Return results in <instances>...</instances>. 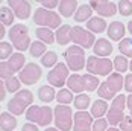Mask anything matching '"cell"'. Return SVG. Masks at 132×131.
Here are the masks:
<instances>
[{
  "mask_svg": "<svg viewBox=\"0 0 132 131\" xmlns=\"http://www.w3.org/2000/svg\"><path fill=\"white\" fill-rule=\"evenodd\" d=\"M41 64L44 66V67H55V66L58 64V55H56V52H53V50H50V52H47L43 58H41Z\"/></svg>",
  "mask_w": 132,
  "mask_h": 131,
  "instance_id": "obj_36",
  "label": "cell"
},
{
  "mask_svg": "<svg viewBox=\"0 0 132 131\" xmlns=\"http://www.w3.org/2000/svg\"><path fill=\"white\" fill-rule=\"evenodd\" d=\"M93 114L87 111H78L75 113V122H73V131H93Z\"/></svg>",
  "mask_w": 132,
  "mask_h": 131,
  "instance_id": "obj_15",
  "label": "cell"
},
{
  "mask_svg": "<svg viewBox=\"0 0 132 131\" xmlns=\"http://www.w3.org/2000/svg\"><path fill=\"white\" fill-rule=\"evenodd\" d=\"M12 44L11 43H6V41H3V43H0V58L3 60V61H8L11 56H12Z\"/></svg>",
  "mask_w": 132,
  "mask_h": 131,
  "instance_id": "obj_37",
  "label": "cell"
},
{
  "mask_svg": "<svg viewBox=\"0 0 132 131\" xmlns=\"http://www.w3.org/2000/svg\"><path fill=\"white\" fill-rule=\"evenodd\" d=\"M24 63H26V58L23 53H14L8 61L0 63V76L6 79L9 76H14V73L17 72L20 73L24 69Z\"/></svg>",
  "mask_w": 132,
  "mask_h": 131,
  "instance_id": "obj_8",
  "label": "cell"
},
{
  "mask_svg": "<svg viewBox=\"0 0 132 131\" xmlns=\"http://www.w3.org/2000/svg\"><path fill=\"white\" fill-rule=\"evenodd\" d=\"M84 82H85V90H88V92H96L97 87H100V79L91 73L84 76Z\"/></svg>",
  "mask_w": 132,
  "mask_h": 131,
  "instance_id": "obj_31",
  "label": "cell"
},
{
  "mask_svg": "<svg viewBox=\"0 0 132 131\" xmlns=\"http://www.w3.org/2000/svg\"><path fill=\"white\" fill-rule=\"evenodd\" d=\"M5 85H6V90L9 93H18L20 92V85H21V81L15 76H9V78L3 79Z\"/></svg>",
  "mask_w": 132,
  "mask_h": 131,
  "instance_id": "obj_33",
  "label": "cell"
},
{
  "mask_svg": "<svg viewBox=\"0 0 132 131\" xmlns=\"http://www.w3.org/2000/svg\"><path fill=\"white\" fill-rule=\"evenodd\" d=\"M129 69H131V70H132V61H131V64H129Z\"/></svg>",
  "mask_w": 132,
  "mask_h": 131,
  "instance_id": "obj_50",
  "label": "cell"
},
{
  "mask_svg": "<svg viewBox=\"0 0 132 131\" xmlns=\"http://www.w3.org/2000/svg\"><path fill=\"white\" fill-rule=\"evenodd\" d=\"M56 101L59 102V105H68L73 101V92L68 89H61L56 93Z\"/></svg>",
  "mask_w": 132,
  "mask_h": 131,
  "instance_id": "obj_30",
  "label": "cell"
},
{
  "mask_svg": "<svg viewBox=\"0 0 132 131\" xmlns=\"http://www.w3.org/2000/svg\"><path fill=\"white\" fill-rule=\"evenodd\" d=\"M125 90L129 94H132V73L125 76Z\"/></svg>",
  "mask_w": 132,
  "mask_h": 131,
  "instance_id": "obj_42",
  "label": "cell"
},
{
  "mask_svg": "<svg viewBox=\"0 0 132 131\" xmlns=\"http://www.w3.org/2000/svg\"><path fill=\"white\" fill-rule=\"evenodd\" d=\"M121 131H132V116H125V119L120 123Z\"/></svg>",
  "mask_w": 132,
  "mask_h": 131,
  "instance_id": "obj_40",
  "label": "cell"
},
{
  "mask_svg": "<svg viewBox=\"0 0 132 131\" xmlns=\"http://www.w3.org/2000/svg\"><path fill=\"white\" fill-rule=\"evenodd\" d=\"M44 131H59L58 128H47V130H44Z\"/></svg>",
  "mask_w": 132,
  "mask_h": 131,
  "instance_id": "obj_49",
  "label": "cell"
},
{
  "mask_svg": "<svg viewBox=\"0 0 132 131\" xmlns=\"http://www.w3.org/2000/svg\"><path fill=\"white\" fill-rule=\"evenodd\" d=\"M26 119L30 123H35L38 127H49L50 122L55 119V114H53V110L50 107L32 105L26 111Z\"/></svg>",
  "mask_w": 132,
  "mask_h": 131,
  "instance_id": "obj_2",
  "label": "cell"
},
{
  "mask_svg": "<svg viewBox=\"0 0 132 131\" xmlns=\"http://www.w3.org/2000/svg\"><path fill=\"white\" fill-rule=\"evenodd\" d=\"M58 8H59V14L62 17H71L73 14H76L79 6H78L76 0H61Z\"/></svg>",
  "mask_w": 132,
  "mask_h": 131,
  "instance_id": "obj_21",
  "label": "cell"
},
{
  "mask_svg": "<svg viewBox=\"0 0 132 131\" xmlns=\"http://www.w3.org/2000/svg\"><path fill=\"white\" fill-rule=\"evenodd\" d=\"M64 58H65V63L68 66V69H71L73 72H79L82 70L85 66V52L84 49L79 46H70L64 52Z\"/></svg>",
  "mask_w": 132,
  "mask_h": 131,
  "instance_id": "obj_10",
  "label": "cell"
},
{
  "mask_svg": "<svg viewBox=\"0 0 132 131\" xmlns=\"http://www.w3.org/2000/svg\"><path fill=\"white\" fill-rule=\"evenodd\" d=\"M121 85H125V78L121 76V73H111L105 82L100 84V87L97 89V94L100 96V99H116L119 94L117 93L121 90Z\"/></svg>",
  "mask_w": 132,
  "mask_h": 131,
  "instance_id": "obj_1",
  "label": "cell"
},
{
  "mask_svg": "<svg viewBox=\"0 0 132 131\" xmlns=\"http://www.w3.org/2000/svg\"><path fill=\"white\" fill-rule=\"evenodd\" d=\"M17 127V119L9 113H2L0 116V128L3 131H14Z\"/></svg>",
  "mask_w": 132,
  "mask_h": 131,
  "instance_id": "obj_25",
  "label": "cell"
},
{
  "mask_svg": "<svg viewBox=\"0 0 132 131\" xmlns=\"http://www.w3.org/2000/svg\"><path fill=\"white\" fill-rule=\"evenodd\" d=\"M119 50L123 53V56L132 58V40L131 38H123L119 43Z\"/></svg>",
  "mask_w": 132,
  "mask_h": 131,
  "instance_id": "obj_34",
  "label": "cell"
},
{
  "mask_svg": "<svg viewBox=\"0 0 132 131\" xmlns=\"http://www.w3.org/2000/svg\"><path fill=\"white\" fill-rule=\"evenodd\" d=\"M34 21L35 25L41 27H49V29H59L61 25V17L53 11H49L46 8H37V11L34 14Z\"/></svg>",
  "mask_w": 132,
  "mask_h": 131,
  "instance_id": "obj_7",
  "label": "cell"
},
{
  "mask_svg": "<svg viewBox=\"0 0 132 131\" xmlns=\"http://www.w3.org/2000/svg\"><path fill=\"white\" fill-rule=\"evenodd\" d=\"M71 41L79 46L82 49H90V47H94L96 44V38H94V34L84 29L80 26H75L73 27V34H71Z\"/></svg>",
  "mask_w": 132,
  "mask_h": 131,
  "instance_id": "obj_12",
  "label": "cell"
},
{
  "mask_svg": "<svg viewBox=\"0 0 132 131\" xmlns=\"http://www.w3.org/2000/svg\"><path fill=\"white\" fill-rule=\"evenodd\" d=\"M41 75H43V70L40 66H37L35 63H27L24 69L18 73V79L24 85H34L40 81Z\"/></svg>",
  "mask_w": 132,
  "mask_h": 131,
  "instance_id": "obj_13",
  "label": "cell"
},
{
  "mask_svg": "<svg viewBox=\"0 0 132 131\" xmlns=\"http://www.w3.org/2000/svg\"><path fill=\"white\" fill-rule=\"evenodd\" d=\"M128 31H129V32L132 34V20L129 21V23H128Z\"/></svg>",
  "mask_w": 132,
  "mask_h": 131,
  "instance_id": "obj_47",
  "label": "cell"
},
{
  "mask_svg": "<svg viewBox=\"0 0 132 131\" xmlns=\"http://www.w3.org/2000/svg\"><path fill=\"white\" fill-rule=\"evenodd\" d=\"M114 69V63L109 58H99L96 55L87 60V70L94 76H109Z\"/></svg>",
  "mask_w": 132,
  "mask_h": 131,
  "instance_id": "obj_5",
  "label": "cell"
},
{
  "mask_svg": "<svg viewBox=\"0 0 132 131\" xmlns=\"http://www.w3.org/2000/svg\"><path fill=\"white\" fill-rule=\"evenodd\" d=\"M93 14V8L90 5H79V8H78V11L75 14V20L78 21V23H82V21H85V20H91Z\"/></svg>",
  "mask_w": 132,
  "mask_h": 131,
  "instance_id": "obj_26",
  "label": "cell"
},
{
  "mask_svg": "<svg viewBox=\"0 0 132 131\" xmlns=\"http://www.w3.org/2000/svg\"><path fill=\"white\" fill-rule=\"evenodd\" d=\"M108 131H121L119 128H114V127H111V128H108Z\"/></svg>",
  "mask_w": 132,
  "mask_h": 131,
  "instance_id": "obj_48",
  "label": "cell"
},
{
  "mask_svg": "<svg viewBox=\"0 0 132 131\" xmlns=\"http://www.w3.org/2000/svg\"><path fill=\"white\" fill-rule=\"evenodd\" d=\"M40 5H43V8L52 11L53 8L59 6V2H58V0H43V2H40Z\"/></svg>",
  "mask_w": 132,
  "mask_h": 131,
  "instance_id": "obj_41",
  "label": "cell"
},
{
  "mask_svg": "<svg viewBox=\"0 0 132 131\" xmlns=\"http://www.w3.org/2000/svg\"><path fill=\"white\" fill-rule=\"evenodd\" d=\"M117 8H119V12L125 17H129L132 14V2L129 0H120L117 3Z\"/></svg>",
  "mask_w": 132,
  "mask_h": 131,
  "instance_id": "obj_38",
  "label": "cell"
},
{
  "mask_svg": "<svg viewBox=\"0 0 132 131\" xmlns=\"http://www.w3.org/2000/svg\"><path fill=\"white\" fill-rule=\"evenodd\" d=\"M3 37H5V26L2 25V26H0V40L3 38Z\"/></svg>",
  "mask_w": 132,
  "mask_h": 131,
  "instance_id": "obj_46",
  "label": "cell"
},
{
  "mask_svg": "<svg viewBox=\"0 0 132 131\" xmlns=\"http://www.w3.org/2000/svg\"><path fill=\"white\" fill-rule=\"evenodd\" d=\"M29 53L34 56V58H38V56H44L47 53V49H46V44L43 41H34L29 47Z\"/></svg>",
  "mask_w": 132,
  "mask_h": 131,
  "instance_id": "obj_29",
  "label": "cell"
},
{
  "mask_svg": "<svg viewBox=\"0 0 132 131\" xmlns=\"http://www.w3.org/2000/svg\"><path fill=\"white\" fill-rule=\"evenodd\" d=\"M93 131H108V120L106 119H96L93 123Z\"/></svg>",
  "mask_w": 132,
  "mask_h": 131,
  "instance_id": "obj_39",
  "label": "cell"
},
{
  "mask_svg": "<svg viewBox=\"0 0 132 131\" xmlns=\"http://www.w3.org/2000/svg\"><path fill=\"white\" fill-rule=\"evenodd\" d=\"M126 101H128V98L125 94H119L116 99H112V104L109 107V111L106 113V120H108V123L111 127L120 125L121 120L125 119L123 110L126 107Z\"/></svg>",
  "mask_w": 132,
  "mask_h": 131,
  "instance_id": "obj_9",
  "label": "cell"
},
{
  "mask_svg": "<svg viewBox=\"0 0 132 131\" xmlns=\"http://www.w3.org/2000/svg\"><path fill=\"white\" fill-rule=\"evenodd\" d=\"M55 114V125L59 131H70L73 128L75 114L68 105H56L53 108Z\"/></svg>",
  "mask_w": 132,
  "mask_h": 131,
  "instance_id": "obj_6",
  "label": "cell"
},
{
  "mask_svg": "<svg viewBox=\"0 0 132 131\" xmlns=\"http://www.w3.org/2000/svg\"><path fill=\"white\" fill-rule=\"evenodd\" d=\"M34 102V94L30 90H20L12 96V99L8 102V110L12 114H23L24 110H29V107H32Z\"/></svg>",
  "mask_w": 132,
  "mask_h": 131,
  "instance_id": "obj_4",
  "label": "cell"
},
{
  "mask_svg": "<svg viewBox=\"0 0 132 131\" xmlns=\"http://www.w3.org/2000/svg\"><path fill=\"white\" fill-rule=\"evenodd\" d=\"M38 98L43 102H52L53 99L56 98V93H55V87L52 85H41L40 90H38Z\"/></svg>",
  "mask_w": 132,
  "mask_h": 131,
  "instance_id": "obj_27",
  "label": "cell"
},
{
  "mask_svg": "<svg viewBox=\"0 0 132 131\" xmlns=\"http://www.w3.org/2000/svg\"><path fill=\"white\" fill-rule=\"evenodd\" d=\"M112 63H114V69L117 70V73H123V72H126L129 69V63H128V58L126 56L119 55V56L114 58Z\"/></svg>",
  "mask_w": 132,
  "mask_h": 131,
  "instance_id": "obj_35",
  "label": "cell"
},
{
  "mask_svg": "<svg viewBox=\"0 0 132 131\" xmlns=\"http://www.w3.org/2000/svg\"><path fill=\"white\" fill-rule=\"evenodd\" d=\"M67 85H68V90H73V93H80L85 90V82H84V76H80L78 73H73L70 75V78L67 81Z\"/></svg>",
  "mask_w": 132,
  "mask_h": 131,
  "instance_id": "obj_20",
  "label": "cell"
},
{
  "mask_svg": "<svg viewBox=\"0 0 132 131\" xmlns=\"http://www.w3.org/2000/svg\"><path fill=\"white\" fill-rule=\"evenodd\" d=\"M106 111H108V102L105 99H97L91 105V114L96 119H102V116L106 114Z\"/></svg>",
  "mask_w": 132,
  "mask_h": 131,
  "instance_id": "obj_24",
  "label": "cell"
},
{
  "mask_svg": "<svg viewBox=\"0 0 132 131\" xmlns=\"http://www.w3.org/2000/svg\"><path fill=\"white\" fill-rule=\"evenodd\" d=\"M90 102H91L90 96H88V94H84V93H80V94H78V96L75 98V107H76L79 111H87Z\"/></svg>",
  "mask_w": 132,
  "mask_h": 131,
  "instance_id": "obj_32",
  "label": "cell"
},
{
  "mask_svg": "<svg viewBox=\"0 0 132 131\" xmlns=\"http://www.w3.org/2000/svg\"><path fill=\"white\" fill-rule=\"evenodd\" d=\"M21 131H38V127H37L35 123L27 122V123H24V125L21 127Z\"/></svg>",
  "mask_w": 132,
  "mask_h": 131,
  "instance_id": "obj_43",
  "label": "cell"
},
{
  "mask_svg": "<svg viewBox=\"0 0 132 131\" xmlns=\"http://www.w3.org/2000/svg\"><path fill=\"white\" fill-rule=\"evenodd\" d=\"M71 34H73V27L70 25H62L55 34L56 35V43L59 46H65L67 43L71 41Z\"/></svg>",
  "mask_w": 132,
  "mask_h": 131,
  "instance_id": "obj_19",
  "label": "cell"
},
{
  "mask_svg": "<svg viewBox=\"0 0 132 131\" xmlns=\"http://www.w3.org/2000/svg\"><path fill=\"white\" fill-rule=\"evenodd\" d=\"M68 78H70L68 76V66L64 63H58L47 75L49 85L56 87V89H62L64 84L68 81Z\"/></svg>",
  "mask_w": 132,
  "mask_h": 131,
  "instance_id": "obj_11",
  "label": "cell"
},
{
  "mask_svg": "<svg viewBox=\"0 0 132 131\" xmlns=\"http://www.w3.org/2000/svg\"><path fill=\"white\" fill-rule=\"evenodd\" d=\"M8 35H9V40L12 41L11 44L14 46V49H17L18 52H23V50L29 49L30 44H32V43H30V38H29L27 26L21 25V23L14 25V26L9 29Z\"/></svg>",
  "mask_w": 132,
  "mask_h": 131,
  "instance_id": "obj_3",
  "label": "cell"
},
{
  "mask_svg": "<svg viewBox=\"0 0 132 131\" xmlns=\"http://www.w3.org/2000/svg\"><path fill=\"white\" fill-rule=\"evenodd\" d=\"M131 116H132V111H131Z\"/></svg>",
  "mask_w": 132,
  "mask_h": 131,
  "instance_id": "obj_51",
  "label": "cell"
},
{
  "mask_svg": "<svg viewBox=\"0 0 132 131\" xmlns=\"http://www.w3.org/2000/svg\"><path fill=\"white\" fill-rule=\"evenodd\" d=\"M126 107L129 108V111H132V94L128 96V101H126Z\"/></svg>",
  "mask_w": 132,
  "mask_h": 131,
  "instance_id": "obj_45",
  "label": "cell"
},
{
  "mask_svg": "<svg viewBox=\"0 0 132 131\" xmlns=\"http://www.w3.org/2000/svg\"><path fill=\"white\" fill-rule=\"evenodd\" d=\"M9 8L12 9V12L15 14L17 18L20 20H26L30 15V3L26 0H9L8 2Z\"/></svg>",
  "mask_w": 132,
  "mask_h": 131,
  "instance_id": "obj_16",
  "label": "cell"
},
{
  "mask_svg": "<svg viewBox=\"0 0 132 131\" xmlns=\"http://www.w3.org/2000/svg\"><path fill=\"white\" fill-rule=\"evenodd\" d=\"M87 29H90V32H93V34H100L105 29H108V26L102 17H93L91 20L87 21Z\"/></svg>",
  "mask_w": 132,
  "mask_h": 131,
  "instance_id": "obj_23",
  "label": "cell"
},
{
  "mask_svg": "<svg viewBox=\"0 0 132 131\" xmlns=\"http://www.w3.org/2000/svg\"><path fill=\"white\" fill-rule=\"evenodd\" d=\"M14 18H15V14L12 12V9L9 6H2V9H0V21H2V25L3 26H11L14 23Z\"/></svg>",
  "mask_w": 132,
  "mask_h": 131,
  "instance_id": "obj_28",
  "label": "cell"
},
{
  "mask_svg": "<svg viewBox=\"0 0 132 131\" xmlns=\"http://www.w3.org/2000/svg\"><path fill=\"white\" fill-rule=\"evenodd\" d=\"M125 32H126V27H125V25H123L121 21H112V23L108 26V29H106L108 37L112 40V41H120V40H123Z\"/></svg>",
  "mask_w": 132,
  "mask_h": 131,
  "instance_id": "obj_18",
  "label": "cell"
},
{
  "mask_svg": "<svg viewBox=\"0 0 132 131\" xmlns=\"http://www.w3.org/2000/svg\"><path fill=\"white\" fill-rule=\"evenodd\" d=\"M6 92H8V90H6V85H5V82L2 81V82H0V99H2V101L5 99V96H6Z\"/></svg>",
  "mask_w": 132,
  "mask_h": 131,
  "instance_id": "obj_44",
  "label": "cell"
},
{
  "mask_svg": "<svg viewBox=\"0 0 132 131\" xmlns=\"http://www.w3.org/2000/svg\"><path fill=\"white\" fill-rule=\"evenodd\" d=\"M93 50L96 53V56H99V58H106V56H109V55L112 53V44H111V41H108L106 38H99L96 41Z\"/></svg>",
  "mask_w": 132,
  "mask_h": 131,
  "instance_id": "obj_17",
  "label": "cell"
},
{
  "mask_svg": "<svg viewBox=\"0 0 132 131\" xmlns=\"http://www.w3.org/2000/svg\"><path fill=\"white\" fill-rule=\"evenodd\" d=\"M88 5L93 8V11H96V12L99 14V15H102V17H112V15H116V12L119 11L117 5L112 3V2H108V0H97V2L93 0Z\"/></svg>",
  "mask_w": 132,
  "mask_h": 131,
  "instance_id": "obj_14",
  "label": "cell"
},
{
  "mask_svg": "<svg viewBox=\"0 0 132 131\" xmlns=\"http://www.w3.org/2000/svg\"><path fill=\"white\" fill-rule=\"evenodd\" d=\"M35 35L44 44H53L56 41V35L53 34V31L49 29V27H38V29H35Z\"/></svg>",
  "mask_w": 132,
  "mask_h": 131,
  "instance_id": "obj_22",
  "label": "cell"
}]
</instances>
